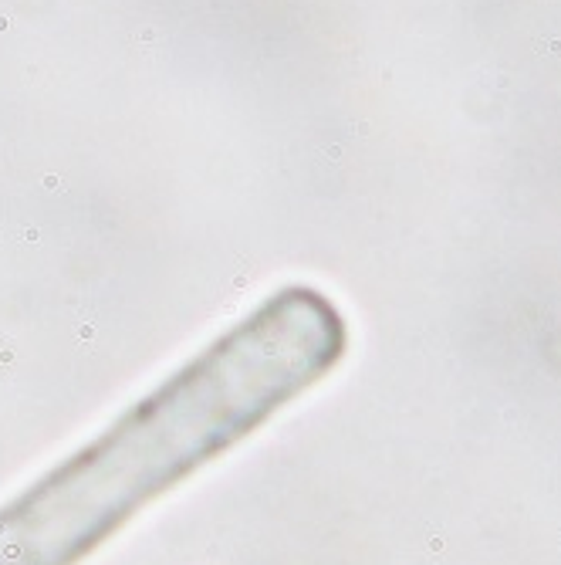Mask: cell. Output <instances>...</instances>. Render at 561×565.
Listing matches in <instances>:
<instances>
[{
  "mask_svg": "<svg viewBox=\"0 0 561 565\" xmlns=\"http://www.w3.org/2000/svg\"><path fill=\"white\" fill-rule=\"evenodd\" d=\"M348 325L284 284L0 504V565H78L149 504L257 434L342 362Z\"/></svg>",
  "mask_w": 561,
  "mask_h": 565,
  "instance_id": "obj_1",
  "label": "cell"
}]
</instances>
